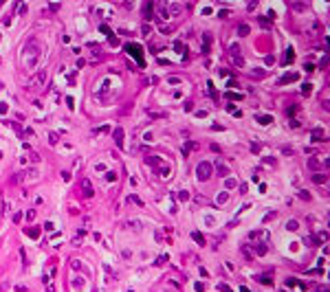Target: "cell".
I'll list each match as a JSON object with an SVG mask.
<instances>
[{
	"mask_svg": "<svg viewBox=\"0 0 330 292\" xmlns=\"http://www.w3.org/2000/svg\"><path fill=\"white\" fill-rule=\"evenodd\" d=\"M22 62H24L26 70H35L40 64V46L35 40H29L26 46L22 49Z\"/></svg>",
	"mask_w": 330,
	"mask_h": 292,
	"instance_id": "obj_1",
	"label": "cell"
},
{
	"mask_svg": "<svg viewBox=\"0 0 330 292\" xmlns=\"http://www.w3.org/2000/svg\"><path fill=\"white\" fill-rule=\"evenodd\" d=\"M211 171H214V167H211L209 163H198V167H196V178H198L200 182H207V180L211 178Z\"/></svg>",
	"mask_w": 330,
	"mask_h": 292,
	"instance_id": "obj_2",
	"label": "cell"
},
{
	"mask_svg": "<svg viewBox=\"0 0 330 292\" xmlns=\"http://www.w3.org/2000/svg\"><path fill=\"white\" fill-rule=\"evenodd\" d=\"M46 79H49V75H46V70H40V73H35L33 77L29 79V88H42V86L46 84Z\"/></svg>",
	"mask_w": 330,
	"mask_h": 292,
	"instance_id": "obj_3",
	"label": "cell"
},
{
	"mask_svg": "<svg viewBox=\"0 0 330 292\" xmlns=\"http://www.w3.org/2000/svg\"><path fill=\"white\" fill-rule=\"evenodd\" d=\"M229 57H231V62H233L238 68L244 66V57L240 55V49H238V46H231V49H229Z\"/></svg>",
	"mask_w": 330,
	"mask_h": 292,
	"instance_id": "obj_4",
	"label": "cell"
},
{
	"mask_svg": "<svg viewBox=\"0 0 330 292\" xmlns=\"http://www.w3.org/2000/svg\"><path fill=\"white\" fill-rule=\"evenodd\" d=\"M326 165H328V160H324V163H321V160L317 158V156L308 160V167H310V169H321V167H326Z\"/></svg>",
	"mask_w": 330,
	"mask_h": 292,
	"instance_id": "obj_5",
	"label": "cell"
},
{
	"mask_svg": "<svg viewBox=\"0 0 330 292\" xmlns=\"http://www.w3.org/2000/svg\"><path fill=\"white\" fill-rule=\"evenodd\" d=\"M112 139H115L117 147H123V130L117 128V130H115V134H112Z\"/></svg>",
	"mask_w": 330,
	"mask_h": 292,
	"instance_id": "obj_6",
	"label": "cell"
},
{
	"mask_svg": "<svg viewBox=\"0 0 330 292\" xmlns=\"http://www.w3.org/2000/svg\"><path fill=\"white\" fill-rule=\"evenodd\" d=\"M255 119H258L260 125H271L273 123V117H271V114H260V117H255Z\"/></svg>",
	"mask_w": 330,
	"mask_h": 292,
	"instance_id": "obj_7",
	"label": "cell"
},
{
	"mask_svg": "<svg viewBox=\"0 0 330 292\" xmlns=\"http://www.w3.org/2000/svg\"><path fill=\"white\" fill-rule=\"evenodd\" d=\"M81 191H84V198H90V196H93V187H90V180H84V182H81Z\"/></svg>",
	"mask_w": 330,
	"mask_h": 292,
	"instance_id": "obj_8",
	"label": "cell"
},
{
	"mask_svg": "<svg viewBox=\"0 0 330 292\" xmlns=\"http://www.w3.org/2000/svg\"><path fill=\"white\" fill-rule=\"evenodd\" d=\"M125 49H128V51H132V55H134L136 60H139V64H143V60H141V49H139L136 44H130V46H125Z\"/></svg>",
	"mask_w": 330,
	"mask_h": 292,
	"instance_id": "obj_9",
	"label": "cell"
},
{
	"mask_svg": "<svg viewBox=\"0 0 330 292\" xmlns=\"http://www.w3.org/2000/svg\"><path fill=\"white\" fill-rule=\"evenodd\" d=\"M152 11H154V2H148L143 9V18L145 20H152Z\"/></svg>",
	"mask_w": 330,
	"mask_h": 292,
	"instance_id": "obj_10",
	"label": "cell"
},
{
	"mask_svg": "<svg viewBox=\"0 0 330 292\" xmlns=\"http://www.w3.org/2000/svg\"><path fill=\"white\" fill-rule=\"evenodd\" d=\"M258 281L264 283V286H273V279H271V275H258Z\"/></svg>",
	"mask_w": 330,
	"mask_h": 292,
	"instance_id": "obj_11",
	"label": "cell"
},
{
	"mask_svg": "<svg viewBox=\"0 0 330 292\" xmlns=\"http://www.w3.org/2000/svg\"><path fill=\"white\" fill-rule=\"evenodd\" d=\"M203 40H205V46H203V53H209V44H211V35L209 33H205V35H203Z\"/></svg>",
	"mask_w": 330,
	"mask_h": 292,
	"instance_id": "obj_12",
	"label": "cell"
},
{
	"mask_svg": "<svg viewBox=\"0 0 330 292\" xmlns=\"http://www.w3.org/2000/svg\"><path fill=\"white\" fill-rule=\"evenodd\" d=\"M297 79V73H290V75H286V77H282L280 79V84H290V81H295Z\"/></svg>",
	"mask_w": 330,
	"mask_h": 292,
	"instance_id": "obj_13",
	"label": "cell"
},
{
	"mask_svg": "<svg viewBox=\"0 0 330 292\" xmlns=\"http://www.w3.org/2000/svg\"><path fill=\"white\" fill-rule=\"evenodd\" d=\"M321 139H324V132H321V130H315V132H313V143H321Z\"/></svg>",
	"mask_w": 330,
	"mask_h": 292,
	"instance_id": "obj_14",
	"label": "cell"
},
{
	"mask_svg": "<svg viewBox=\"0 0 330 292\" xmlns=\"http://www.w3.org/2000/svg\"><path fill=\"white\" fill-rule=\"evenodd\" d=\"M313 180H315L317 184H324L328 178H326V173H315V176H313Z\"/></svg>",
	"mask_w": 330,
	"mask_h": 292,
	"instance_id": "obj_15",
	"label": "cell"
},
{
	"mask_svg": "<svg viewBox=\"0 0 330 292\" xmlns=\"http://www.w3.org/2000/svg\"><path fill=\"white\" fill-rule=\"evenodd\" d=\"M26 235L33 237V239H38V237H40V228H26Z\"/></svg>",
	"mask_w": 330,
	"mask_h": 292,
	"instance_id": "obj_16",
	"label": "cell"
},
{
	"mask_svg": "<svg viewBox=\"0 0 330 292\" xmlns=\"http://www.w3.org/2000/svg\"><path fill=\"white\" fill-rule=\"evenodd\" d=\"M145 163H148V165H152V167H156V165H159L161 160H159V156H148V158H145Z\"/></svg>",
	"mask_w": 330,
	"mask_h": 292,
	"instance_id": "obj_17",
	"label": "cell"
},
{
	"mask_svg": "<svg viewBox=\"0 0 330 292\" xmlns=\"http://www.w3.org/2000/svg\"><path fill=\"white\" fill-rule=\"evenodd\" d=\"M286 228H288V231H297V228H299V222H297V220H290V222H286Z\"/></svg>",
	"mask_w": 330,
	"mask_h": 292,
	"instance_id": "obj_18",
	"label": "cell"
},
{
	"mask_svg": "<svg viewBox=\"0 0 330 292\" xmlns=\"http://www.w3.org/2000/svg\"><path fill=\"white\" fill-rule=\"evenodd\" d=\"M159 18H161V20H167V18H170V13H167L165 7H159Z\"/></svg>",
	"mask_w": 330,
	"mask_h": 292,
	"instance_id": "obj_19",
	"label": "cell"
},
{
	"mask_svg": "<svg viewBox=\"0 0 330 292\" xmlns=\"http://www.w3.org/2000/svg\"><path fill=\"white\" fill-rule=\"evenodd\" d=\"M191 237L196 239V242L200 244V246H205V237H203V235H200V233H191Z\"/></svg>",
	"mask_w": 330,
	"mask_h": 292,
	"instance_id": "obj_20",
	"label": "cell"
},
{
	"mask_svg": "<svg viewBox=\"0 0 330 292\" xmlns=\"http://www.w3.org/2000/svg\"><path fill=\"white\" fill-rule=\"evenodd\" d=\"M216 171H218L220 176H227V173H229V169H227L225 165H216Z\"/></svg>",
	"mask_w": 330,
	"mask_h": 292,
	"instance_id": "obj_21",
	"label": "cell"
},
{
	"mask_svg": "<svg viewBox=\"0 0 330 292\" xmlns=\"http://www.w3.org/2000/svg\"><path fill=\"white\" fill-rule=\"evenodd\" d=\"M249 26H246V24H240V26H238V33H240V35H249Z\"/></svg>",
	"mask_w": 330,
	"mask_h": 292,
	"instance_id": "obj_22",
	"label": "cell"
},
{
	"mask_svg": "<svg viewBox=\"0 0 330 292\" xmlns=\"http://www.w3.org/2000/svg\"><path fill=\"white\" fill-rule=\"evenodd\" d=\"M191 147H194V143H191V141H187V143H185V147H183V156H187Z\"/></svg>",
	"mask_w": 330,
	"mask_h": 292,
	"instance_id": "obj_23",
	"label": "cell"
},
{
	"mask_svg": "<svg viewBox=\"0 0 330 292\" xmlns=\"http://www.w3.org/2000/svg\"><path fill=\"white\" fill-rule=\"evenodd\" d=\"M227 200H229V193H227V191H222V193H220V198H218V202H220V204H225Z\"/></svg>",
	"mask_w": 330,
	"mask_h": 292,
	"instance_id": "obj_24",
	"label": "cell"
},
{
	"mask_svg": "<svg viewBox=\"0 0 330 292\" xmlns=\"http://www.w3.org/2000/svg\"><path fill=\"white\" fill-rule=\"evenodd\" d=\"M255 252H258V255H264V252H266V244H258Z\"/></svg>",
	"mask_w": 330,
	"mask_h": 292,
	"instance_id": "obj_25",
	"label": "cell"
},
{
	"mask_svg": "<svg viewBox=\"0 0 330 292\" xmlns=\"http://www.w3.org/2000/svg\"><path fill=\"white\" fill-rule=\"evenodd\" d=\"M297 196H299V198H301V200H310V193H308V191H306V189H301V191H299V193H297Z\"/></svg>",
	"mask_w": 330,
	"mask_h": 292,
	"instance_id": "obj_26",
	"label": "cell"
},
{
	"mask_svg": "<svg viewBox=\"0 0 330 292\" xmlns=\"http://www.w3.org/2000/svg\"><path fill=\"white\" fill-rule=\"evenodd\" d=\"M310 90H313V86H310V84H304V86H301V94H310Z\"/></svg>",
	"mask_w": 330,
	"mask_h": 292,
	"instance_id": "obj_27",
	"label": "cell"
},
{
	"mask_svg": "<svg viewBox=\"0 0 330 292\" xmlns=\"http://www.w3.org/2000/svg\"><path fill=\"white\" fill-rule=\"evenodd\" d=\"M106 180H110V182H115V180H117V173H115V171H108V173H106Z\"/></svg>",
	"mask_w": 330,
	"mask_h": 292,
	"instance_id": "obj_28",
	"label": "cell"
},
{
	"mask_svg": "<svg viewBox=\"0 0 330 292\" xmlns=\"http://www.w3.org/2000/svg\"><path fill=\"white\" fill-rule=\"evenodd\" d=\"M49 141H51V145H55L60 139H57V134H55V132H51V134H49Z\"/></svg>",
	"mask_w": 330,
	"mask_h": 292,
	"instance_id": "obj_29",
	"label": "cell"
},
{
	"mask_svg": "<svg viewBox=\"0 0 330 292\" xmlns=\"http://www.w3.org/2000/svg\"><path fill=\"white\" fill-rule=\"evenodd\" d=\"M108 130H110L108 125H101V128H97V130H95L93 134H104V132H108Z\"/></svg>",
	"mask_w": 330,
	"mask_h": 292,
	"instance_id": "obj_30",
	"label": "cell"
},
{
	"mask_svg": "<svg viewBox=\"0 0 330 292\" xmlns=\"http://www.w3.org/2000/svg\"><path fill=\"white\" fill-rule=\"evenodd\" d=\"M165 261H167V255H161V257L156 259V266H163Z\"/></svg>",
	"mask_w": 330,
	"mask_h": 292,
	"instance_id": "obj_31",
	"label": "cell"
},
{
	"mask_svg": "<svg viewBox=\"0 0 330 292\" xmlns=\"http://www.w3.org/2000/svg\"><path fill=\"white\" fill-rule=\"evenodd\" d=\"M70 266H73V270H79V268H81V261H77V259H73V261H70Z\"/></svg>",
	"mask_w": 330,
	"mask_h": 292,
	"instance_id": "obj_32",
	"label": "cell"
},
{
	"mask_svg": "<svg viewBox=\"0 0 330 292\" xmlns=\"http://www.w3.org/2000/svg\"><path fill=\"white\" fill-rule=\"evenodd\" d=\"M7 290H9V281H2L0 283V292H7Z\"/></svg>",
	"mask_w": 330,
	"mask_h": 292,
	"instance_id": "obj_33",
	"label": "cell"
},
{
	"mask_svg": "<svg viewBox=\"0 0 330 292\" xmlns=\"http://www.w3.org/2000/svg\"><path fill=\"white\" fill-rule=\"evenodd\" d=\"M187 198H189V196H187V191H180V193H178V200H187Z\"/></svg>",
	"mask_w": 330,
	"mask_h": 292,
	"instance_id": "obj_34",
	"label": "cell"
},
{
	"mask_svg": "<svg viewBox=\"0 0 330 292\" xmlns=\"http://www.w3.org/2000/svg\"><path fill=\"white\" fill-rule=\"evenodd\" d=\"M110 44H112V46H119V40H117L115 35H112V37H110Z\"/></svg>",
	"mask_w": 330,
	"mask_h": 292,
	"instance_id": "obj_35",
	"label": "cell"
},
{
	"mask_svg": "<svg viewBox=\"0 0 330 292\" xmlns=\"http://www.w3.org/2000/svg\"><path fill=\"white\" fill-rule=\"evenodd\" d=\"M20 220H22V213H15V215H13V222L18 224V222H20Z\"/></svg>",
	"mask_w": 330,
	"mask_h": 292,
	"instance_id": "obj_36",
	"label": "cell"
},
{
	"mask_svg": "<svg viewBox=\"0 0 330 292\" xmlns=\"http://www.w3.org/2000/svg\"><path fill=\"white\" fill-rule=\"evenodd\" d=\"M174 49H176V51H185V46L180 44V42H176V44H174Z\"/></svg>",
	"mask_w": 330,
	"mask_h": 292,
	"instance_id": "obj_37",
	"label": "cell"
},
{
	"mask_svg": "<svg viewBox=\"0 0 330 292\" xmlns=\"http://www.w3.org/2000/svg\"><path fill=\"white\" fill-rule=\"evenodd\" d=\"M9 209H11V202H5V204H2V211H5V213L9 211Z\"/></svg>",
	"mask_w": 330,
	"mask_h": 292,
	"instance_id": "obj_38",
	"label": "cell"
},
{
	"mask_svg": "<svg viewBox=\"0 0 330 292\" xmlns=\"http://www.w3.org/2000/svg\"><path fill=\"white\" fill-rule=\"evenodd\" d=\"M7 110H9V105H7V103H0V112H7Z\"/></svg>",
	"mask_w": 330,
	"mask_h": 292,
	"instance_id": "obj_39",
	"label": "cell"
},
{
	"mask_svg": "<svg viewBox=\"0 0 330 292\" xmlns=\"http://www.w3.org/2000/svg\"><path fill=\"white\" fill-rule=\"evenodd\" d=\"M46 292H55V288H53V283H49V286H46Z\"/></svg>",
	"mask_w": 330,
	"mask_h": 292,
	"instance_id": "obj_40",
	"label": "cell"
}]
</instances>
